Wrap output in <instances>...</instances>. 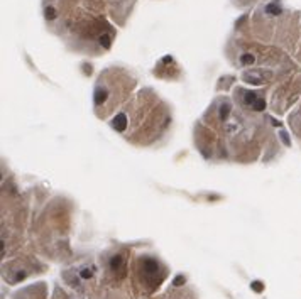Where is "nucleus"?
<instances>
[{"instance_id":"1a4fd4ad","label":"nucleus","mask_w":301,"mask_h":299,"mask_svg":"<svg viewBox=\"0 0 301 299\" xmlns=\"http://www.w3.org/2000/svg\"><path fill=\"white\" fill-rule=\"evenodd\" d=\"M250 107H252V110H255V112H262L264 108H266V102H264L262 98H257Z\"/></svg>"},{"instance_id":"9d476101","label":"nucleus","mask_w":301,"mask_h":299,"mask_svg":"<svg viewBox=\"0 0 301 299\" xmlns=\"http://www.w3.org/2000/svg\"><path fill=\"white\" fill-rule=\"evenodd\" d=\"M257 98H259L257 93H245V103H247V105H252Z\"/></svg>"},{"instance_id":"4468645a","label":"nucleus","mask_w":301,"mask_h":299,"mask_svg":"<svg viewBox=\"0 0 301 299\" xmlns=\"http://www.w3.org/2000/svg\"><path fill=\"white\" fill-rule=\"evenodd\" d=\"M181 282H185V277H183V275H178V277L174 279V286H181Z\"/></svg>"},{"instance_id":"7ed1b4c3","label":"nucleus","mask_w":301,"mask_h":299,"mask_svg":"<svg viewBox=\"0 0 301 299\" xmlns=\"http://www.w3.org/2000/svg\"><path fill=\"white\" fill-rule=\"evenodd\" d=\"M107 98H108V91L105 88H102V86H98L97 91H95V103L97 105H103L107 102Z\"/></svg>"},{"instance_id":"ddd939ff","label":"nucleus","mask_w":301,"mask_h":299,"mask_svg":"<svg viewBox=\"0 0 301 299\" xmlns=\"http://www.w3.org/2000/svg\"><path fill=\"white\" fill-rule=\"evenodd\" d=\"M100 44L103 47H110V36H102L100 37Z\"/></svg>"},{"instance_id":"9b49d317","label":"nucleus","mask_w":301,"mask_h":299,"mask_svg":"<svg viewBox=\"0 0 301 299\" xmlns=\"http://www.w3.org/2000/svg\"><path fill=\"white\" fill-rule=\"evenodd\" d=\"M80 275H81L83 279H90L91 275H93V270H91V267H85V269L80 272Z\"/></svg>"},{"instance_id":"423d86ee","label":"nucleus","mask_w":301,"mask_h":299,"mask_svg":"<svg viewBox=\"0 0 301 299\" xmlns=\"http://www.w3.org/2000/svg\"><path fill=\"white\" fill-rule=\"evenodd\" d=\"M266 14H269V15H277V14H281V7L276 2H272V4H269L266 7Z\"/></svg>"},{"instance_id":"f03ea898","label":"nucleus","mask_w":301,"mask_h":299,"mask_svg":"<svg viewBox=\"0 0 301 299\" xmlns=\"http://www.w3.org/2000/svg\"><path fill=\"white\" fill-rule=\"evenodd\" d=\"M127 124H129V120H127V115H125V113H119V115H115L112 120V127L115 128L117 132H124L125 128H127Z\"/></svg>"},{"instance_id":"2eb2a0df","label":"nucleus","mask_w":301,"mask_h":299,"mask_svg":"<svg viewBox=\"0 0 301 299\" xmlns=\"http://www.w3.org/2000/svg\"><path fill=\"white\" fill-rule=\"evenodd\" d=\"M252 287H254L255 291H261V289H262V287L259 286V282H254V286H252Z\"/></svg>"},{"instance_id":"39448f33","label":"nucleus","mask_w":301,"mask_h":299,"mask_svg":"<svg viewBox=\"0 0 301 299\" xmlns=\"http://www.w3.org/2000/svg\"><path fill=\"white\" fill-rule=\"evenodd\" d=\"M255 61L254 54H250V52H244V54H240V63L245 64V66H250V64Z\"/></svg>"},{"instance_id":"f8f14e48","label":"nucleus","mask_w":301,"mask_h":299,"mask_svg":"<svg viewBox=\"0 0 301 299\" xmlns=\"http://www.w3.org/2000/svg\"><path fill=\"white\" fill-rule=\"evenodd\" d=\"M44 14H46V19H54L56 17V10L52 9V7H46V10H44Z\"/></svg>"},{"instance_id":"f257e3e1","label":"nucleus","mask_w":301,"mask_h":299,"mask_svg":"<svg viewBox=\"0 0 301 299\" xmlns=\"http://www.w3.org/2000/svg\"><path fill=\"white\" fill-rule=\"evenodd\" d=\"M244 80L247 83H252V85H261V83H264L266 76H264L261 71H245L244 73Z\"/></svg>"},{"instance_id":"20e7f679","label":"nucleus","mask_w":301,"mask_h":299,"mask_svg":"<svg viewBox=\"0 0 301 299\" xmlns=\"http://www.w3.org/2000/svg\"><path fill=\"white\" fill-rule=\"evenodd\" d=\"M144 270H146L147 274H150V275H154L156 272H157V262L152 260V259H144Z\"/></svg>"},{"instance_id":"6e6552de","label":"nucleus","mask_w":301,"mask_h":299,"mask_svg":"<svg viewBox=\"0 0 301 299\" xmlns=\"http://www.w3.org/2000/svg\"><path fill=\"white\" fill-rule=\"evenodd\" d=\"M228 113H230V103L223 102L222 103V107H220V118H227Z\"/></svg>"},{"instance_id":"0eeeda50","label":"nucleus","mask_w":301,"mask_h":299,"mask_svg":"<svg viewBox=\"0 0 301 299\" xmlns=\"http://www.w3.org/2000/svg\"><path fill=\"white\" fill-rule=\"evenodd\" d=\"M120 265H122V257L120 255H115L110 259V269L112 270H119L120 269Z\"/></svg>"}]
</instances>
